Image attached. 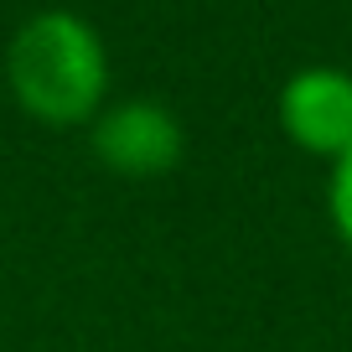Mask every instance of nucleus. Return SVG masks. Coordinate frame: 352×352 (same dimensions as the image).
<instances>
[{"mask_svg":"<svg viewBox=\"0 0 352 352\" xmlns=\"http://www.w3.org/2000/svg\"><path fill=\"white\" fill-rule=\"evenodd\" d=\"M280 124L300 151L342 161L352 151V73L300 67L280 94Z\"/></svg>","mask_w":352,"mask_h":352,"instance_id":"obj_2","label":"nucleus"},{"mask_svg":"<svg viewBox=\"0 0 352 352\" xmlns=\"http://www.w3.org/2000/svg\"><path fill=\"white\" fill-rule=\"evenodd\" d=\"M182 124L161 109V104H120L99 120L94 130V151L104 166L124 176H161L182 161Z\"/></svg>","mask_w":352,"mask_h":352,"instance_id":"obj_3","label":"nucleus"},{"mask_svg":"<svg viewBox=\"0 0 352 352\" xmlns=\"http://www.w3.org/2000/svg\"><path fill=\"white\" fill-rule=\"evenodd\" d=\"M331 223L352 249V151L342 161H331Z\"/></svg>","mask_w":352,"mask_h":352,"instance_id":"obj_4","label":"nucleus"},{"mask_svg":"<svg viewBox=\"0 0 352 352\" xmlns=\"http://www.w3.org/2000/svg\"><path fill=\"white\" fill-rule=\"evenodd\" d=\"M16 99L47 124L88 120L104 94V47L78 16L47 11L26 21L11 42Z\"/></svg>","mask_w":352,"mask_h":352,"instance_id":"obj_1","label":"nucleus"}]
</instances>
